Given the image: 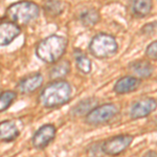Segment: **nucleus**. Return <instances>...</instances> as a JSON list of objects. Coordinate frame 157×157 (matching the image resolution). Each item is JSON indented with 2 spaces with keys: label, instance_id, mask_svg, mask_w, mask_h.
Wrapping results in <instances>:
<instances>
[{
  "label": "nucleus",
  "instance_id": "9b49d317",
  "mask_svg": "<svg viewBox=\"0 0 157 157\" xmlns=\"http://www.w3.org/2000/svg\"><path fill=\"white\" fill-rule=\"evenodd\" d=\"M140 78L131 77V75H126V77H123L116 81L113 90L117 94H126V93L135 91L140 86Z\"/></svg>",
  "mask_w": 157,
  "mask_h": 157
},
{
  "label": "nucleus",
  "instance_id": "6e6552de",
  "mask_svg": "<svg viewBox=\"0 0 157 157\" xmlns=\"http://www.w3.org/2000/svg\"><path fill=\"white\" fill-rule=\"evenodd\" d=\"M156 109V100L153 98H146L137 101L131 107L130 116L133 120L147 117Z\"/></svg>",
  "mask_w": 157,
  "mask_h": 157
},
{
  "label": "nucleus",
  "instance_id": "2eb2a0df",
  "mask_svg": "<svg viewBox=\"0 0 157 157\" xmlns=\"http://www.w3.org/2000/svg\"><path fill=\"white\" fill-rule=\"evenodd\" d=\"M78 20L84 26H93L100 21V14L94 9H86L80 13Z\"/></svg>",
  "mask_w": 157,
  "mask_h": 157
},
{
  "label": "nucleus",
  "instance_id": "0eeeda50",
  "mask_svg": "<svg viewBox=\"0 0 157 157\" xmlns=\"http://www.w3.org/2000/svg\"><path fill=\"white\" fill-rule=\"evenodd\" d=\"M57 129L52 124H46L40 127L33 136V146L37 149H44L54 140Z\"/></svg>",
  "mask_w": 157,
  "mask_h": 157
},
{
  "label": "nucleus",
  "instance_id": "7ed1b4c3",
  "mask_svg": "<svg viewBox=\"0 0 157 157\" xmlns=\"http://www.w3.org/2000/svg\"><path fill=\"white\" fill-rule=\"evenodd\" d=\"M6 18L17 25H26L38 19L40 7L33 1H19L6 9Z\"/></svg>",
  "mask_w": 157,
  "mask_h": 157
},
{
  "label": "nucleus",
  "instance_id": "1a4fd4ad",
  "mask_svg": "<svg viewBox=\"0 0 157 157\" xmlns=\"http://www.w3.org/2000/svg\"><path fill=\"white\" fill-rule=\"evenodd\" d=\"M21 34V29L14 22L4 21L0 23V47L7 46Z\"/></svg>",
  "mask_w": 157,
  "mask_h": 157
},
{
  "label": "nucleus",
  "instance_id": "ddd939ff",
  "mask_svg": "<svg viewBox=\"0 0 157 157\" xmlns=\"http://www.w3.org/2000/svg\"><path fill=\"white\" fill-rule=\"evenodd\" d=\"M153 7L152 0H131L130 11L136 18H145L148 16Z\"/></svg>",
  "mask_w": 157,
  "mask_h": 157
},
{
  "label": "nucleus",
  "instance_id": "dca6fc26",
  "mask_svg": "<svg viewBox=\"0 0 157 157\" xmlns=\"http://www.w3.org/2000/svg\"><path fill=\"white\" fill-rule=\"evenodd\" d=\"M70 71V63L68 61H58L55 63L54 67L50 69L49 77L55 80H59V78H64L68 72Z\"/></svg>",
  "mask_w": 157,
  "mask_h": 157
},
{
  "label": "nucleus",
  "instance_id": "f3484780",
  "mask_svg": "<svg viewBox=\"0 0 157 157\" xmlns=\"http://www.w3.org/2000/svg\"><path fill=\"white\" fill-rule=\"evenodd\" d=\"M44 12L52 17L59 16L64 11V4L60 0H46L43 4Z\"/></svg>",
  "mask_w": 157,
  "mask_h": 157
},
{
  "label": "nucleus",
  "instance_id": "6ab92c4d",
  "mask_svg": "<svg viewBox=\"0 0 157 157\" xmlns=\"http://www.w3.org/2000/svg\"><path fill=\"white\" fill-rule=\"evenodd\" d=\"M75 64H77L78 69L80 70L81 72L85 73V75L90 73L91 68H92L91 61L87 56H85L83 52H81L80 50H78V54H75Z\"/></svg>",
  "mask_w": 157,
  "mask_h": 157
},
{
  "label": "nucleus",
  "instance_id": "39448f33",
  "mask_svg": "<svg viewBox=\"0 0 157 157\" xmlns=\"http://www.w3.org/2000/svg\"><path fill=\"white\" fill-rule=\"evenodd\" d=\"M120 112V108L113 103H107L104 105L92 108L85 116V123L90 126H101L109 123Z\"/></svg>",
  "mask_w": 157,
  "mask_h": 157
},
{
  "label": "nucleus",
  "instance_id": "a211bd4d",
  "mask_svg": "<svg viewBox=\"0 0 157 157\" xmlns=\"http://www.w3.org/2000/svg\"><path fill=\"white\" fill-rule=\"evenodd\" d=\"M17 98V92L13 90H6L0 93V113L7 110Z\"/></svg>",
  "mask_w": 157,
  "mask_h": 157
},
{
  "label": "nucleus",
  "instance_id": "20e7f679",
  "mask_svg": "<svg viewBox=\"0 0 157 157\" xmlns=\"http://www.w3.org/2000/svg\"><path fill=\"white\" fill-rule=\"evenodd\" d=\"M89 50L91 55L98 59H108L117 52L118 44L113 36L101 33L91 39Z\"/></svg>",
  "mask_w": 157,
  "mask_h": 157
},
{
  "label": "nucleus",
  "instance_id": "9d476101",
  "mask_svg": "<svg viewBox=\"0 0 157 157\" xmlns=\"http://www.w3.org/2000/svg\"><path fill=\"white\" fill-rule=\"evenodd\" d=\"M43 75L40 72L32 73L22 78L17 85V89L22 94H29L36 91L43 83Z\"/></svg>",
  "mask_w": 157,
  "mask_h": 157
},
{
  "label": "nucleus",
  "instance_id": "f257e3e1",
  "mask_svg": "<svg viewBox=\"0 0 157 157\" xmlns=\"http://www.w3.org/2000/svg\"><path fill=\"white\" fill-rule=\"evenodd\" d=\"M71 91V86L67 81L56 80L43 88L39 102L44 108L60 107L70 100Z\"/></svg>",
  "mask_w": 157,
  "mask_h": 157
},
{
  "label": "nucleus",
  "instance_id": "f8f14e48",
  "mask_svg": "<svg viewBox=\"0 0 157 157\" xmlns=\"http://www.w3.org/2000/svg\"><path fill=\"white\" fill-rule=\"evenodd\" d=\"M20 135V130L17 123L14 121H3L0 123V140L4 143L15 140Z\"/></svg>",
  "mask_w": 157,
  "mask_h": 157
},
{
  "label": "nucleus",
  "instance_id": "aec40b11",
  "mask_svg": "<svg viewBox=\"0 0 157 157\" xmlns=\"http://www.w3.org/2000/svg\"><path fill=\"white\" fill-rule=\"evenodd\" d=\"M95 100L94 98H87V100L82 101L80 104H78L75 108L72 109V114L73 115H83L87 114L88 112L92 109V104H94Z\"/></svg>",
  "mask_w": 157,
  "mask_h": 157
},
{
  "label": "nucleus",
  "instance_id": "f03ea898",
  "mask_svg": "<svg viewBox=\"0 0 157 157\" xmlns=\"http://www.w3.org/2000/svg\"><path fill=\"white\" fill-rule=\"evenodd\" d=\"M68 41L60 35H50L41 40L36 46V56L47 64H55L61 60L67 48Z\"/></svg>",
  "mask_w": 157,
  "mask_h": 157
},
{
  "label": "nucleus",
  "instance_id": "4468645a",
  "mask_svg": "<svg viewBox=\"0 0 157 157\" xmlns=\"http://www.w3.org/2000/svg\"><path fill=\"white\" fill-rule=\"evenodd\" d=\"M132 71L135 73L137 77L141 78H148L153 75L154 67L150 62L146 60H139V61H134L129 65Z\"/></svg>",
  "mask_w": 157,
  "mask_h": 157
},
{
  "label": "nucleus",
  "instance_id": "5701e85b",
  "mask_svg": "<svg viewBox=\"0 0 157 157\" xmlns=\"http://www.w3.org/2000/svg\"><path fill=\"white\" fill-rule=\"evenodd\" d=\"M144 157H157V155H156V152L155 151L150 150V151L147 152L145 155H144Z\"/></svg>",
  "mask_w": 157,
  "mask_h": 157
},
{
  "label": "nucleus",
  "instance_id": "423d86ee",
  "mask_svg": "<svg viewBox=\"0 0 157 157\" xmlns=\"http://www.w3.org/2000/svg\"><path fill=\"white\" fill-rule=\"evenodd\" d=\"M133 141V136L129 134H121L106 139L102 145V151L106 155L117 156L125 152Z\"/></svg>",
  "mask_w": 157,
  "mask_h": 157
},
{
  "label": "nucleus",
  "instance_id": "412c9836",
  "mask_svg": "<svg viewBox=\"0 0 157 157\" xmlns=\"http://www.w3.org/2000/svg\"><path fill=\"white\" fill-rule=\"evenodd\" d=\"M146 56L150 60L156 61L157 59V42L156 41H153L148 45V47L146 48Z\"/></svg>",
  "mask_w": 157,
  "mask_h": 157
},
{
  "label": "nucleus",
  "instance_id": "4be33fe9",
  "mask_svg": "<svg viewBox=\"0 0 157 157\" xmlns=\"http://www.w3.org/2000/svg\"><path fill=\"white\" fill-rule=\"evenodd\" d=\"M155 27H156V22H154V23H148L145 26H143L141 32L146 35H152L153 33H155Z\"/></svg>",
  "mask_w": 157,
  "mask_h": 157
}]
</instances>
